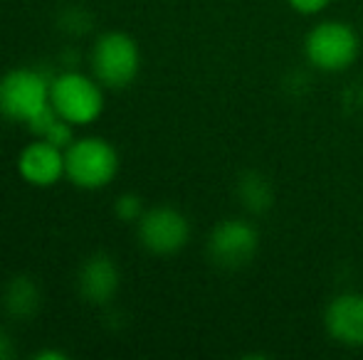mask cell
Instances as JSON below:
<instances>
[{
    "mask_svg": "<svg viewBox=\"0 0 363 360\" xmlns=\"http://www.w3.org/2000/svg\"><path fill=\"white\" fill-rule=\"evenodd\" d=\"M52 74L35 67L10 69L0 77V116L15 124H28L50 104Z\"/></svg>",
    "mask_w": 363,
    "mask_h": 360,
    "instance_id": "1",
    "label": "cell"
},
{
    "mask_svg": "<svg viewBox=\"0 0 363 360\" xmlns=\"http://www.w3.org/2000/svg\"><path fill=\"white\" fill-rule=\"evenodd\" d=\"M119 153L106 139L89 136L65 149V175L84 190H99L116 178Z\"/></svg>",
    "mask_w": 363,
    "mask_h": 360,
    "instance_id": "2",
    "label": "cell"
},
{
    "mask_svg": "<svg viewBox=\"0 0 363 360\" xmlns=\"http://www.w3.org/2000/svg\"><path fill=\"white\" fill-rule=\"evenodd\" d=\"M89 67L94 79L109 89H124L136 79L141 67L139 45L131 35L111 30L96 37L91 47Z\"/></svg>",
    "mask_w": 363,
    "mask_h": 360,
    "instance_id": "3",
    "label": "cell"
},
{
    "mask_svg": "<svg viewBox=\"0 0 363 360\" xmlns=\"http://www.w3.org/2000/svg\"><path fill=\"white\" fill-rule=\"evenodd\" d=\"M50 104L69 124L86 126L99 119L101 109H104V94L94 79L74 72V69H67V72L52 77Z\"/></svg>",
    "mask_w": 363,
    "mask_h": 360,
    "instance_id": "4",
    "label": "cell"
},
{
    "mask_svg": "<svg viewBox=\"0 0 363 360\" xmlns=\"http://www.w3.org/2000/svg\"><path fill=\"white\" fill-rule=\"evenodd\" d=\"M359 54V37L344 23H321L306 37V57L326 72L346 69Z\"/></svg>",
    "mask_w": 363,
    "mask_h": 360,
    "instance_id": "5",
    "label": "cell"
},
{
    "mask_svg": "<svg viewBox=\"0 0 363 360\" xmlns=\"http://www.w3.org/2000/svg\"><path fill=\"white\" fill-rule=\"evenodd\" d=\"M188 237H191V225L176 207H151L139 220V240L153 255H173L183 250Z\"/></svg>",
    "mask_w": 363,
    "mask_h": 360,
    "instance_id": "6",
    "label": "cell"
},
{
    "mask_svg": "<svg viewBox=\"0 0 363 360\" xmlns=\"http://www.w3.org/2000/svg\"><path fill=\"white\" fill-rule=\"evenodd\" d=\"M257 230L250 222L225 220L211 232L208 255L223 269H240V267L250 265V260L257 255Z\"/></svg>",
    "mask_w": 363,
    "mask_h": 360,
    "instance_id": "7",
    "label": "cell"
},
{
    "mask_svg": "<svg viewBox=\"0 0 363 360\" xmlns=\"http://www.w3.org/2000/svg\"><path fill=\"white\" fill-rule=\"evenodd\" d=\"M77 289H79L82 298L94 306L109 303L119 289V267H116L114 257L106 252H94L86 257L77 274Z\"/></svg>",
    "mask_w": 363,
    "mask_h": 360,
    "instance_id": "8",
    "label": "cell"
},
{
    "mask_svg": "<svg viewBox=\"0 0 363 360\" xmlns=\"http://www.w3.org/2000/svg\"><path fill=\"white\" fill-rule=\"evenodd\" d=\"M18 173L23 180L38 187L55 185L65 175V153L50 141H33L23 149L18 158Z\"/></svg>",
    "mask_w": 363,
    "mask_h": 360,
    "instance_id": "9",
    "label": "cell"
},
{
    "mask_svg": "<svg viewBox=\"0 0 363 360\" xmlns=\"http://www.w3.org/2000/svg\"><path fill=\"white\" fill-rule=\"evenodd\" d=\"M326 331L351 348H363V294H341L326 308Z\"/></svg>",
    "mask_w": 363,
    "mask_h": 360,
    "instance_id": "10",
    "label": "cell"
},
{
    "mask_svg": "<svg viewBox=\"0 0 363 360\" xmlns=\"http://www.w3.org/2000/svg\"><path fill=\"white\" fill-rule=\"evenodd\" d=\"M40 301H43V294H40L38 281L28 274H18L10 279L3 289V298H0L3 311L15 321L33 318L40 311Z\"/></svg>",
    "mask_w": 363,
    "mask_h": 360,
    "instance_id": "11",
    "label": "cell"
},
{
    "mask_svg": "<svg viewBox=\"0 0 363 360\" xmlns=\"http://www.w3.org/2000/svg\"><path fill=\"white\" fill-rule=\"evenodd\" d=\"M240 200L252 212H262L272 205V187L259 173H245L238 182Z\"/></svg>",
    "mask_w": 363,
    "mask_h": 360,
    "instance_id": "12",
    "label": "cell"
},
{
    "mask_svg": "<svg viewBox=\"0 0 363 360\" xmlns=\"http://www.w3.org/2000/svg\"><path fill=\"white\" fill-rule=\"evenodd\" d=\"M57 25L62 33L82 37V35H86L94 28V15L86 8H82V5H69V8H65L62 13L57 15Z\"/></svg>",
    "mask_w": 363,
    "mask_h": 360,
    "instance_id": "13",
    "label": "cell"
},
{
    "mask_svg": "<svg viewBox=\"0 0 363 360\" xmlns=\"http://www.w3.org/2000/svg\"><path fill=\"white\" fill-rule=\"evenodd\" d=\"M74 124H69L67 119H62V116H57V119L52 121V124L45 129V134L40 136L43 141H50V144H55L57 149H67L69 144L74 141V131H72Z\"/></svg>",
    "mask_w": 363,
    "mask_h": 360,
    "instance_id": "14",
    "label": "cell"
},
{
    "mask_svg": "<svg viewBox=\"0 0 363 360\" xmlns=\"http://www.w3.org/2000/svg\"><path fill=\"white\" fill-rule=\"evenodd\" d=\"M114 212H116V217L124 222H139L146 210H144V205H141L139 195L124 192V195H119V200L114 202Z\"/></svg>",
    "mask_w": 363,
    "mask_h": 360,
    "instance_id": "15",
    "label": "cell"
},
{
    "mask_svg": "<svg viewBox=\"0 0 363 360\" xmlns=\"http://www.w3.org/2000/svg\"><path fill=\"white\" fill-rule=\"evenodd\" d=\"M291 8L296 10V13H304V15H314L319 13V10L326 8V3L329 0H289Z\"/></svg>",
    "mask_w": 363,
    "mask_h": 360,
    "instance_id": "16",
    "label": "cell"
},
{
    "mask_svg": "<svg viewBox=\"0 0 363 360\" xmlns=\"http://www.w3.org/2000/svg\"><path fill=\"white\" fill-rule=\"evenodd\" d=\"M15 358V343L10 338V333L0 326V360H10Z\"/></svg>",
    "mask_w": 363,
    "mask_h": 360,
    "instance_id": "17",
    "label": "cell"
},
{
    "mask_svg": "<svg viewBox=\"0 0 363 360\" xmlns=\"http://www.w3.org/2000/svg\"><path fill=\"white\" fill-rule=\"evenodd\" d=\"M35 360H67V353L55 351V348H48V351H40L33 356Z\"/></svg>",
    "mask_w": 363,
    "mask_h": 360,
    "instance_id": "18",
    "label": "cell"
}]
</instances>
